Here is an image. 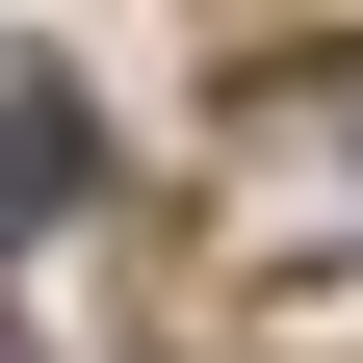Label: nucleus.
<instances>
[{"label": "nucleus", "mask_w": 363, "mask_h": 363, "mask_svg": "<svg viewBox=\"0 0 363 363\" xmlns=\"http://www.w3.org/2000/svg\"><path fill=\"white\" fill-rule=\"evenodd\" d=\"M78 182H104V104H78V78L26 52V78H0V234H52Z\"/></svg>", "instance_id": "nucleus-1"}]
</instances>
